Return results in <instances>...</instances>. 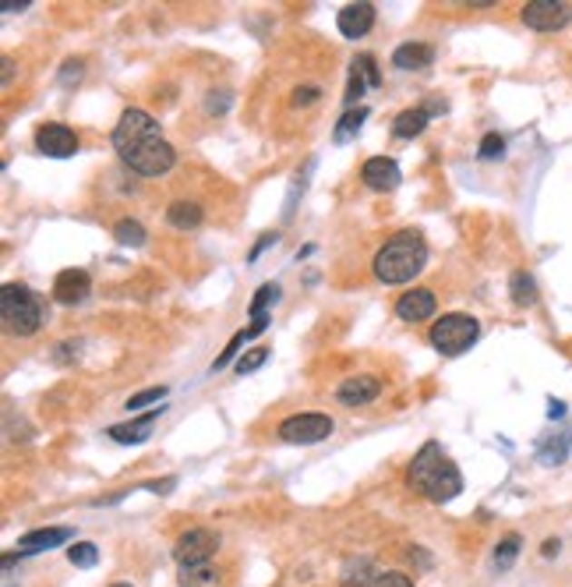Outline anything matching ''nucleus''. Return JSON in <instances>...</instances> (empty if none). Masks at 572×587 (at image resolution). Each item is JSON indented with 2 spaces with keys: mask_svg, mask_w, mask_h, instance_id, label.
<instances>
[{
  "mask_svg": "<svg viewBox=\"0 0 572 587\" xmlns=\"http://www.w3.org/2000/svg\"><path fill=\"white\" fill-rule=\"evenodd\" d=\"M0 315H4V326L11 333L32 336L35 329L43 326V301L22 284H7L0 291Z\"/></svg>",
  "mask_w": 572,
  "mask_h": 587,
  "instance_id": "obj_4",
  "label": "nucleus"
},
{
  "mask_svg": "<svg viewBox=\"0 0 572 587\" xmlns=\"http://www.w3.org/2000/svg\"><path fill=\"white\" fill-rule=\"evenodd\" d=\"M67 538H74L71 527H43V531H32L25 538H18V555L46 552V549H54V545H64Z\"/></svg>",
  "mask_w": 572,
  "mask_h": 587,
  "instance_id": "obj_15",
  "label": "nucleus"
},
{
  "mask_svg": "<svg viewBox=\"0 0 572 587\" xmlns=\"http://www.w3.org/2000/svg\"><path fill=\"white\" fill-rule=\"evenodd\" d=\"M428 262V244L417 230H399L375 255V276L381 284H410Z\"/></svg>",
  "mask_w": 572,
  "mask_h": 587,
  "instance_id": "obj_3",
  "label": "nucleus"
},
{
  "mask_svg": "<svg viewBox=\"0 0 572 587\" xmlns=\"http://www.w3.org/2000/svg\"><path fill=\"white\" fill-rule=\"evenodd\" d=\"M516 555H519V534H508V538H502V545L495 549V566H498V570H508Z\"/></svg>",
  "mask_w": 572,
  "mask_h": 587,
  "instance_id": "obj_27",
  "label": "nucleus"
},
{
  "mask_svg": "<svg viewBox=\"0 0 572 587\" xmlns=\"http://www.w3.org/2000/svg\"><path fill=\"white\" fill-rule=\"evenodd\" d=\"M431 61H435V50L428 43H403L392 54V65L399 67V71H420V67H428Z\"/></svg>",
  "mask_w": 572,
  "mask_h": 587,
  "instance_id": "obj_17",
  "label": "nucleus"
},
{
  "mask_svg": "<svg viewBox=\"0 0 572 587\" xmlns=\"http://www.w3.org/2000/svg\"><path fill=\"white\" fill-rule=\"evenodd\" d=\"M159 411H163V403H159L156 411H149V414H142L138 422L113 424V428H110V439H117V443H145V439H149V432H153V424H156Z\"/></svg>",
  "mask_w": 572,
  "mask_h": 587,
  "instance_id": "obj_18",
  "label": "nucleus"
},
{
  "mask_svg": "<svg viewBox=\"0 0 572 587\" xmlns=\"http://www.w3.org/2000/svg\"><path fill=\"white\" fill-rule=\"evenodd\" d=\"M321 96V89L318 85H304V89H297L293 93V106H308V103H315Z\"/></svg>",
  "mask_w": 572,
  "mask_h": 587,
  "instance_id": "obj_35",
  "label": "nucleus"
},
{
  "mask_svg": "<svg viewBox=\"0 0 572 587\" xmlns=\"http://www.w3.org/2000/svg\"><path fill=\"white\" fill-rule=\"evenodd\" d=\"M276 297H280V287H276V284H265V287H258V294H254V301H251V319L265 315L269 301H276Z\"/></svg>",
  "mask_w": 572,
  "mask_h": 587,
  "instance_id": "obj_30",
  "label": "nucleus"
},
{
  "mask_svg": "<svg viewBox=\"0 0 572 587\" xmlns=\"http://www.w3.org/2000/svg\"><path fill=\"white\" fill-rule=\"evenodd\" d=\"M113 149L142 177H163L173 166V145L159 134V124L145 110H124L113 128Z\"/></svg>",
  "mask_w": 572,
  "mask_h": 587,
  "instance_id": "obj_1",
  "label": "nucleus"
},
{
  "mask_svg": "<svg viewBox=\"0 0 572 587\" xmlns=\"http://www.w3.org/2000/svg\"><path fill=\"white\" fill-rule=\"evenodd\" d=\"M381 75H379V65H375V57L371 54H364V57H357L353 67H350V85H347V103H357V99L364 96V89L368 85H379Z\"/></svg>",
  "mask_w": 572,
  "mask_h": 587,
  "instance_id": "obj_14",
  "label": "nucleus"
},
{
  "mask_svg": "<svg viewBox=\"0 0 572 587\" xmlns=\"http://www.w3.org/2000/svg\"><path fill=\"white\" fill-rule=\"evenodd\" d=\"M216 552H220V534L209 531V527H191V531H184L177 538V545H173V559L181 562V570L184 566H202V562H209Z\"/></svg>",
  "mask_w": 572,
  "mask_h": 587,
  "instance_id": "obj_6",
  "label": "nucleus"
},
{
  "mask_svg": "<svg viewBox=\"0 0 572 587\" xmlns=\"http://www.w3.org/2000/svg\"><path fill=\"white\" fill-rule=\"evenodd\" d=\"M566 457H569V435H558V443L551 439L547 446H540V460L544 463H562Z\"/></svg>",
  "mask_w": 572,
  "mask_h": 587,
  "instance_id": "obj_28",
  "label": "nucleus"
},
{
  "mask_svg": "<svg viewBox=\"0 0 572 587\" xmlns=\"http://www.w3.org/2000/svg\"><path fill=\"white\" fill-rule=\"evenodd\" d=\"M269 361V347H254V351H248L244 358L237 361V375H251L254 368H261Z\"/></svg>",
  "mask_w": 572,
  "mask_h": 587,
  "instance_id": "obj_29",
  "label": "nucleus"
},
{
  "mask_svg": "<svg viewBox=\"0 0 572 587\" xmlns=\"http://www.w3.org/2000/svg\"><path fill=\"white\" fill-rule=\"evenodd\" d=\"M340 33L347 39H357V35H368V29L375 25V4H347L336 18Z\"/></svg>",
  "mask_w": 572,
  "mask_h": 587,
  "instance_id": "obj_13",
  "label": "nucleus"
},
{
  "mask_svg": "<svg viewBox=\"0 0 572 587\" xmlns=\"http://www.w3.org/2000/svg\"><path fill=\"white\" fill-rule=\"evenodd\" d=\"M508 287H512V301H516L519 308H530V304L537 301V280H534L527 269H516Z\"/></svg>",
  "mask_w": 572,
  "mask_h": 587,
  "instance_id": "obj_21",
  "label": "nucleus"
},
{
  "mask_svg": "<svg viewBox=\"0 0 572 587\" xmlns=\"http://www.w3.org/2000/svg\"><path fill=\"white\" fill-rule=\"evenodd\" d=\"M276 241H280V234H265V237H261V241H258V244L251 248V259H258V255H261V252H265L269 244H276Z\"/></svg>",
  "mask_w": 572,
  "mask_h": 587,
  "instance_id": "obj_36",
  "label": "nucleus"
},
{
  "mask_svg": "<svg viewBox=\"0 0 572 587\" xmlns=\"http://www.w3.org/2000/svg\"><path fill=\"white\" fill-rule=\"evenodd\" d=\"M35 149L43 156H74L78 153V134L67 128V124H43L35 131Z\"/></svg>",
  "mask_w": 572,
  "mask_h": 587,
  "instance_id": "obj_9",
  "label": "nucleus"
},
{
  "mask_svg": "<svg viewBox=\"0 0 572 587\" xmlns=\"http://www.w3.org/2000/svg\"><path fill=\"white\" fill-rule=\"evenodd\" d=\"M375 581H379V573H371V566L360 559L357 566H350L347 577H343V584L347 587H375Z\"/></svg>",
  "mask_w": 572,
  "mask_h": 587,
  "instance_id": "obj_25",
  "label": "nucleus"
},
{
  "mask_svg": "<svg viewBox=\"0 0 572 587\" xmlns=\"http://www.w3.org/2000/svg\"><path fill=\"white\" fill-rule=\"evenodd\" d=\"M110 587H131V584H110Z\"/></svg>",
  "mask_w": 572,
  "mask_h": 587,
  "instance_id": "obj_41",
  "label": "nucleus"
},
{
  "mask_svg": "<svg viewBox=\"0 0 572 587\" xmlns=\"http://www.w3.org/2000/svg\"><path fill=\"white\" fill-rule=\"evenodd\" d=\"M572 18V7L562 4V0H530L523 4V22L537 33H558L566 29Z\"/></svg>",
  "mask_w": 572,
  "mask_h": 587,
  "instance_id": "obj_7",
  "label": "nucleus"
},
{
  "mask_svg": "<svg viewBox=\"0 0 572 587\" xmlns=\"http://www.w3.org/2000/svg\"><path fill=\"white\" fill-rule=\"evenodd\" d=\"M540 552L547 555V559H551V555H558V538H547V542H544V549H540Z\"/></svg>",
  "mask_w": 572,
  "mask_h": 587,
  "instance_id": "obj_38",
  "label": "nucleus"
},
{
  "mask_svg": "<svg viewBox=\"0 0 572 587\" xmlns=\"http://www.w3.org/2000/svg\"><path fill=\"white\" fill-rule=\"evenodd\" d=\"M547 414H551V418H562V414H566V403H558V400H551V407H547Z\"/></svg>",
  "mask_w": 572,
  "mask_h": 587,
  "instance_id": "obj_40",
  "label": "nucleus"
},
{
  "mask_svg": "<svg viewBox=\"0 0 572 587\" xmlns=\"http://www.w3.org/2000/svg\"><path fill=\"white\" fill-rule=\"evenodd\" d=\"M113 237H117L121 244H131V248H138V244H145V227H142L138 220H121V224L113 227Z\"/></svg>",
  "mask_w": 572,
  "mask_h": 587,
  "instance_id": "obj_24",
  "label": "nucleus"
},
{
  "mask_svg": "<svg viewBox=\"0 0 572 587\" xmlns=\"http://www.w3.org/2000/svg\"><path fill=\"white\" fill-rule=\"evenodd\" d=\"M364 117H368V110H364V106H357V110H350V114H343V121L336 124V131H332V138H336V142H347V138H353V134L360 131V124H364Z\"/></svg>",
  "mask_w": 572,
  "mask_h": 587,
  "instance_id": "obj_23",
  "label": "nucleus"
},
{
  "mask_svg": "<svg viewBox=\"0 0 572 587\" xmlns=\"http://www.w3.org/2000/svg\"><path fill=\"white\" fill-rule=\"evenodd\" d=\"M375 587H413V581L407 577V573H396V570H389V573H379Z\"/></svg>",
  "mask_w": 572,
  "mask_h": 587,
  "instance_id": "obj_33",
  "label": "nucleus"
},
{
  "mask_svg": "<svg viewBox=\"0 0 572 587\" xmlns=\"http://www.w3.org/2000/svg\"><path fill=\"white\" fill-rule=\"evenodd\" d=\"M477 326L474 315H463V312H452V315H442V319H435V326H431V343H435V351H442V354H463L470 343L477 340Z\"/></svg>",
  "mask_w": 572,
  "mask_h": 587,
  "instance_id": "obj_5",
  "label": "nucleus"
},
{
  "mask_svg": "<svg viewBox=\"0 0 572 587\" xmlns=\"http://www.w3.org/2000/svg\"><path fill=\"white\" fill-rule=\"evenodd\" d=\"M428 121H431V110H428V106L403 110V114L396 117V124H392V134H396V138H417L420 131L428 128Z\"/></svg>",
  "mask_w": 572,
  "mask_h": 587,
  "instance_id": "obj_19",
  "label": "nucleus"
},
{
  "mask_svg": "<svg viewBox=\"0 0 572 587\" xmlns=\"http://www.w3.org/2000/svg\"><path fill=\"white\" fill-rule=\"evenodd\" d=\"M379 393H381V383L375 375H350L347 383L340 386V403L360 407V403H371Z\"/></svg>",
  "mask_w": 572,
  "mask_h": 587,
  "instance_id": "obj_16",
  "label": "nucleus"
},
{
  "mask_svg": "<svg viewBox=\"0 0 572 587\" xmlns=\"http://www.w3.org/2000/svg\"><path fill=\"white\" fill-rule=\"evenodd\" d=\"M329 435H332V418H325V414H293V418H286L280 424V439L283 443L308 446V443H321Z\"/></svg>",
  "mask_w": 572,
  "mask_h": 587,
  "instance_id": "obj_8",
  "label": "nucleus"
},
{
  "mask_svg": "<svg viewBox=\"0 0 572 587\" xmlns=\"http://www.w3.org/2000/svg\"><path fill=\"white\" fill-rule=\"evenodd\" d=\"M360 181L371 192H392L399 184V166L392 164L389 156H371L368 164L360 166Z\"/></svg>",
  "mask_w": 572,
  "mask_h": 587,
  "instance_id": "obj_11",
  "label": "nucleus"
},
{
  "mask_svg": "<svg viewBox=\"0 0 572 587\" xmlns=\"http://www.w3.org/2000/svg\"><path fill=\"white\" fill-rule=\"evenodd\" d=\"M166 220H170L177 230H194L202 224V205H198V202H173V205L166 209Z\"/></svg>",
  "mask_w": 572,
  "mask_h": 587,
  "instance_id": "obj_20",
  "label": "nucleus"
},
{
  "mask_svg": "<svg viewBox=\"0 0 572 587\" xmlns=\"http://www.w3.org/2000/svg\"><path fill=\"white\" fill-rule=\"evenodd\" d=\"M244 343H248V336H244V333H237V336L230 340V347H226L220 358H216V364H212V368H222V364H230V361H233V354H237V351H241Z\"/></svg>",
  "mask_w": 572,
  "mask_h": 587,
  "instance_id": "obj_34",
  "label": "nucleus"
},
{
  "mask_svg": "<svg viewBox=\"0 0 572 587\" xmlns=\"http://www.w3.org/2000/svg\"><path fill=\"white\" fill-rule=\"evenodd\" d=\"M407 482L410 489H417L424 499L431 502H449L463 492V474L452 460L445 457V450L439 443H424L413 457L410 471H407Z\"/></svg>",
  "mask_w": 572,
  "mask_h": 587,
  "instance_id": "obj_2",
  "label": "nucleus"
},
{
  "mask_svg": "<svg viewBox=\"0 0 572 587\" xmlns=\"http://www.w3.org/2000/svg\"><path fill=\"white\" fill-rule=\"evenodd\" d=\"M29 7V0H7L4 4V11H25Z\"/></svg>",
  "mask_w": 572,
  "mask_h": 587,
  "instance_id": "obj_39",
  "label": "nucleus"
},
{
  "mask_svg": "<svg viewBox=\"0 0 572 587\" xmlns=\"http://www.w3.org/2000/svg\"><path fill=\"white\" fill-rule=\"evenodd\" d=\"M506 153V138L502 134H484L480 142V160H498Z\"/></svg>",
  "mask_w": 572,
  "mask_h": 587,
  "instance_id": "obj_32",
  "label": "nucleus"
},
{
  "mask_svg": "<svg viewBox=\"0 0 572 587\" xmlns=\"http://www.w3.org/2000/svg\"><path fill=\"white\" fill-rule=\"evenodd\" d=\"M396 315H399L403 323H424V319H431V315H435V294L424 291V287L407 291L399 301H396Z\"/></svg>",
  "mask_w": 572,
  "mask_h": 587,
  "instance_id": "obj_12",
  "label": "nucleus"
},
{
  "mask_svg": "<svg viewBox=\"0 0 572 587\" xmlns=\"http://www.w3.org/2000/svg\"><path fill=\"white\" fill-rule=\"evenodd\" d=\"M163 396H166V386H153V390L134 393V396L127 400V411H142V407H149V403H159Z\"/></svg>",
  "mask_w": 572,
  "mask_h": 587,
  "instance_id": "obj_31",
  "label": "nucleus"
},
{
  "mask_svg": "<svg viewBox=\"0 0 572 587\" xmlns=\"http://www.w3.org/2000/svg\"><path fill=\"white\" fill-rule=\"evenodd\" d=\"M226 106H230V96H226V93H222V96H209V110H212V114H222Z\"/></svg>",
  "mask_w": 572,
  "mask_h": 587,
  "instance_id": "obj_37",
  "label": "nucleus"
},
{
  "mask_svg": "<svg viewBox=\"0 0 572 587\" xmlns=\"http://www.w3.org/2000/svg\"><path fill=\"white\" fill-rule=\"evenodd\" d=\"M181 587H220V570L202 562V566H184L181 570Z\"/></svg>",
  "mask_w": 572,
  "mask_h": 587,
  "instance_id": "obj_22",
  "label": "nucleus"
},
{
  "mask_svg": "<svg viewBox=\"0 0 572 587\" xmlns=\"http://www.w3.org/2000/svg\"><path fill=\"white\" fill-rule=\"evenodd\" d=\"M89 291H93V280L85 269H64L54 280V301H61V304H78L89 297Z\"/></svg>",
  "mask_w": 572,
  "mask_h": 587,
  "instance_id": "obj_10",
  "label": "nucleus"
},
{
  "mask_svg": "<svg viewBox=\"0 0 572 587\" xmlns=\"http://www.w3.org/2000/svg\"><path fill=\"white\" fill-rule=\"evenodd\" d=\"M67 559H71L74 566H85V570H89V566L99 562V549H95L93 542H78V545L67 549Z\"/></svg>",
  "mask_w": 572,
  "mask_h": 587,
  "instance_id": "obj_26",
  "label": "nucleus"
}]
</instances>
